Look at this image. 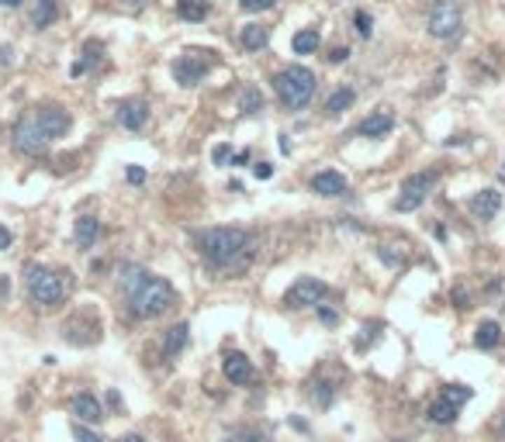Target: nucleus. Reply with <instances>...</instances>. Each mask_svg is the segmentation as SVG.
Returning <instances> with one entry per match:
<instances>
[{
	"instance_id": "nucleus-1",
	"label": "nucleus",
	"mask_w": 505,
	"mask_h": 442,
	"mask_svg": "<svg viewBox=\"0 0 505 442\" xmlns=\"http://www.w3.org/2000/svg\"><path fill=\"white\" fill-rule=\"evenodd\" d=\"M121 294H125V304L135 318H163L177 304V290L170 287V280L146 273L139 266L121 270Z\"/></svg>"
},
{
	"instance_id": "nucleus-2",
	"label": "nucleus",
	"mask_w": 505,
	"mask_h": 442,
	"mask_svg": "<svg viewBox=\"0 0 505 442\" xmlns=\"http://www.w3.org/2000/svg\"><path fill=\"white\" fill-rule=\"evenodd\" d=\"M198 238V252L212 263V266H242L246 259H249V252H253V238H249V231L246 228H205V231H198L194 235Z\"/></svg>"
},
{
	"instance_id": "nucleus-3",
	"label": "nucleus",
	"mask_w": 505,
	"mask_h": 442,
	"mask_svg": "<svg viewBox=\"0 0 505 442\" xmlns=\"http://www.w3.org/2000/svg\"><path fill=\"white\" fill-rule=\"evenodd\" d=\"M315 87H319L315 73L305 69V66H287V69H281L274 76V90H277L284 108H291V110L308 108V101L315 97Z\"/></svg>"
},
{
	"instance_id": "nucleus-4",
	"label": "nucleus",
	"mask_w": 505,
	"mask_h": 442,
	"mask_svg": "<svg viewBox=\"0 0 505 442\" xmlns=\"http://www.w3.org/2000/svg\"><path fill=\"white\" fill-rule=\"evenodd\" d=\"M25 280H28V294H32V301L42 304V308H56L59 301L66 297V280H62V273L49 270V266L32 263V266L25 270Z\"/></svg>"
},
{
	"instance_id": "nucleus-5",
	"label": "nucleus",
	"mask_w": 505,
	"mask_h": 442,
	"mask_svg": "<svg viewBox=\"0 0 505 442\" xmlns=\"http://www.w3.org/2000/svg\"><path fill=\"white\" fill-rule=\"evenodd\" d=\"M436 180H440V173H436V169H422V173L405 176V183H401V190H398V197H394L392 208L398 211V215H408V211L422 208V201L433 194Z\"/></svg>"
},
{
	"instance_id": "nucleus-6",
	"label": "nucleus",
	"mask_w": 505,
	"mask_h": 442,
	"mask_svg": "<svg viewBox=\"0 0 505 442\" xmlns=\"http://www.w3.org/2000/svg\"><path fill=\"white\" fill-rule=\"evenodd\" d=\"M426 28L433 38H457L460 28H464V14H460V3L453 0H436L429 7V17H426Z\"/></svg>"
},
{
	"instance_id": "nucleus-7",
	"label": "nucleus",
	"mask_w": 505,
	"mask_h": 442,
	"mask_svg": "<svg viewBox=\"0 0 505 442\" xmlns=\"http://www.w3.org/2000/svg\"><path fill=\"white\" fill-rule=\"evenodd\" d=\"M326 294H329V287H326L319 276H298V280L287 287L284 304H287V308H319Z\"/></svg>"
},
{
	"instance_id": "nucleus-8",
	"label": "nucleus",
	"mask_w": 505,
	"mask_h": 442,
	"mask_svg": "<svg viewBox=\"0 0 505 442\" xmlns=\"http://www.w3.org/2000/svg\"><path fill=\"white\" fill-rule=\"evenodd\" d=\"M212 52H198V49H191V52H184L177 62H173V80L180 83V87H198L201 80H205V73L212 69Z\"/></svg>"
},
{
	"instance_id": "nucleus-9",
	"label": "nucleus",
	"mask_w": 505,
	"mask_h": 442,
	"mask_svg": "<svg viewBox=\"0 0 505 442\" xmlns=\"http://www.w3.org/2000/svg\"><path fill=\"white\" fill-rule=\"evenodd\" d=\"M49 142H53V138L42 131V124L35 121V114L18 121V128H14V149H18V152H25V156H42V152L49 149Z\"/></svg>"
},
{
	"instance_id": "nucleus-10",
	"label": "nucleus",
	"mask_w": 505,
	"mask_h": 442,
	"mask_svg": "<svg viewBox=\"0 0 505 442\" xmlns=\"http://www.w3.org/2000/svg\"><path fill=\"white\" fill-rule=\"evenodd\" d=\"M35 121L42 124V131L49 135V138H59V135H66L69 131V114L56 104H49V108H39L35 110Z\"/></svg>"
},
{
	"instance_id": "nucleus-11",
	"label": "nucleus",
	"mask_w": 505,
	"mask_h": 442,
	"mask_svg": "<svg viewBox=\"0 0 505 442\" xmlns=\"http://www.w3.org/2000/svg\"><path fill=\"white\" fill-rule=\"evenodd\" d=\"M392 128H394V114L388 108H381L357 124V135H364V138H385Z\"/></svg>"
},
{
	"instance_id": "nucleus-12",
	"label": "nucleus",
	"mask_w": 505,
	"mask_h": 442,
	"mask_svg": "<svg viewBox=\"0 0 505 442\" xmlns=\"http://www.w3.org/2000/svg\"><path fill=\"white\" fill-rule=\"evenodd\" d=\"M69 411H73L83 425H97V422L104 418V408H101V401H97L94 394H76V397L69 401Z\"/></svg>"
},
{
	"instance_id": "nucleus-13",
	"label": "nucleus",
	"mask_w": 505,
	"mask_h": 442,
	"mask_svg": "<svg viewBox=\"0 0 505 442\" xmlns=\"http://www.w3.org/2000/svg\"><path fill=\"white\" fill-rule=\"evenodd\" d=\"M471 211L478 215L481 221H492L499 211H502V194L495 190V187H488V190H478L474 197H471Z\"/></svg>"
},
{
	"instance_id": "nucleus-14",
	"label": "nucleus",
	"mask_w": 505,
	"mask_h": 442,
	"mask_svg": "<svg viewBox=\"0 0 505 442\" xmlns=\"http://www.w3.org/2000/svg\"><path fill=\"white\" fill-rule=\"evenodd\" d=\"M118 121H121V128L139 131V128L149 121V104H146V101H121V104H118Z\"/></svg>"
},
{
	"instance_id": "nucleus-15",
	"label": "nucleus",
	"mask_w": 505,
	"mask_h": 442,
	"mask_svg": "<svg viewBox=\"0 0 505 442\" xmlns=\"http://www.w3.org/2000/svg\"><path fill=\"white\" fill-rule=\"evenodd\" d=\"M346 176L336 173V169H322V173H315L312 176V190L315 194H322V197H339V194H346Z\"/></svg>"
},
{
	"instance_id": "nucleus-16",
	"label": "nucleus",
	"mask_w": 505,
	"mask_h": 442,
	"mask_svg": "<svg viewBox=\"0 0 505 442\" xmlns=\"http://www.w3.org/2000/svg\"><path fill=\"white\" fill-rule=\"evenodd\" d=\"M222 370L232 384H249V380H253V363H249L242 352H228L225 363H222Z\"/></svg>"
},
{
	"instance_id": "nucleus-17",
	"label": "nucleus",
	"mask_w": 505,
	"mask_h": 442,
	"mask_svg": "<svg viewBox=\"0 0 505 442\" xmlns=\"http://www.w3.org/2000/svg\"><path fill=\"white\" fill-rule=\"evenodd\" d=\"M457 411H460V408L440 394V397H436V401L426 408V418H429L433 425H453V422H457Z\"/></svg>"
},
{
	"instance_id": "nucleus-18",
	"label": "nucleus",
	"mask_w": 505,
	"mask_h": 442,
	"mask_svg": "<svg viewBox=\"0 0 505 442\" xmlns=\"http://www.w3.org/2000/svg\"><path fill=\"white\" fill-rule=\"evenodd\" d=\"M187 338H191V325H187V322H177V325L167 332V338H163V352H167L170 359L180 356L184 345H187Z\"/></svg>"
},
{
	"instance_id": "nucleus-19",
	"label": "nucleus",
	"mask_w": 505,
	"mask_h": 442,
	"mask_svg": "<svg viewBox=\"0 0 505 442\" xmlns=\"http://www.w3.org/2000/svg\"><path fill=\"white\" fill-rule=\"evenodd\" d=\"M239 42H242L249 52H260V49H267V42H270V28H263V24H246V28L239 31Z\"/></svg>"
},
{
	"instance_id": "nucleus-20",
	"label": "nucleus",
	"mask_w": 505,
	"mask_h": 442,
	"mask_svg": "<svg viewBox=\"0 0 505 442\" xmlns=\"http://www.w3.org/2000/svg\"><path fill=\"white\" fill-rule=\"evenodd\" d=\"M499 342H502V325L499 322H481L474 329V345L478 349H495Z\"/></svg>"
},
{
	"instance_id": "nucleus-21",
	"label": "nucleus",
	"mask_w": 505,
	"mask_h": 442,
	"mask_svg": "<svg viewBox=\"0 0 505 442\" xmlns=\"http://www.w3.org/2000/svg\"><path fill=\"white\" fill-rule=\"evenodd\" d=\"M177 14L184 21H205L212 14V0H177Z\"/></svg>"
},
{
	"instance_id": "nucleus-22",
	"label": "nucleus",
	"mask_w": 505,
	"mask_h": 442,
	"mask_svg": "<svg viewBox=\"0 0 505 442\" xmlns=\"http://www.w3.org/2000/svg\"><path fill=\"white\" fill-rule=\"evenodd\" d=\"M97 238H101V221L90 218V215L76 218V242H80L83 249H90V245H94Z\"/></svg>"
},
{
	"instance_id": "nucleus-23",
	"label": "nucleus",
	"mask_w": 505,
	"mask_h": 442,
	"mask_svg": "<svg viewBox=\"0 0 505 442\" xmlns=\"http://www.w3.org/2000/svg\"><path fill=\"white\" fill-rule=\"evenodd\" d=\"M291 45H294V52L298 55H308V52H315V49L322 45V35H319L315 28H301V31L291 38Z\"/></svg>"
},
{
	"instance_id": "nucleus-24",
	"label": "nucleus",
	"mask_w": 505,
	"mask_h": 442,
	"mask_svg": "<svg viewBox=\"0 0 505 442\" xmlns=\"http://www.w3.org/2000/svg\"><path fill=\"white\" fill-rule=\"evenodd\" d=\"M56 17H59V3H56V0H39V3H35V10H32V24H35V28H49Z\"/></svg>"
},
{
	"instance_id": "nucleus-25",
	"label": "nucleus",
	"mask_w": 505,
	"mask_h": 442,
	"mask_svg": "<svg viewBox=\"0 0 505 442\" xmlns=\"http://www.w3.org/2000/svg\"><path fill=\"white\" fill-rule=\"evenodd\" d=\"M353 101H357V90H353V87H339L336 94L326 101V114H329V117H336V114H343V110L350 108Z\"/></svg>"
},
{
	"instance_id": "nucleus-26",
	"label": "nucleus",
	"mask_w": 505,
	"mask_h": 442,
	"mask_svg": "<svg viewBox=\"0 0 505 442\" xmlns=\"http://www.w3.org/2000/svg\"><path fill=\"white\" fill-rule=\"evenodd\" d=\"M239 110H246V114H256V110H263V94H260L256 87H246V90L239 94Z\"/></svg>"
},
{
	"instance_id": "nucleus-27",
	"label": "nucleus",
	"mask_w": 505,
	"mask_h": 442,
	"mask_svg": "<svg viewBox=\"0 0 505 442\" xmlns=\"http://www.w3.org/2000/svg\"><path fill=\"white\" fill-rule=\"evenodd\" d=\"M443 397H447V401H453V404L460 408L464 401H471V390H467V387H460V384H450L447 390H443Z\"/></svg>"
},
{
	"instance_id": "nucleus-28",
	"label": "nucleus",
	"mask_w": 505,
	"mask_h": 442,
	"mask_svg": "<svg viewBox=\"0 0 505 442\" xmlns=\"http://www.w3.org/2000/svg\"><path fill=\"white\" fill-rule=\"evenodd\" d=\"M312 401H319V404L326 408V404L333 401V387L322 384V380H319V384H312Z\"/></svg>"
},
{
	"instance_id": "nucleus-29",
	"label": "nucleus",
	"mask_w": 505,
	"mask_h": 442,
	"mask_svg": "<svg viewBox=\"0 0 505 442\" xmlns=\"http://www.w3.org/2000/svg\"><path fill=\"white\" fill-rule=\"evenodd\" d=\"M73 439H76V442H104L97 432H90L83 422H76V425H73Z\"/></svg>"
},
{
	"instance_id": "nucleus-30",
	"label": "nucleus",
	"mask_w": 505,
	"mask_h": 442,
	"mask_svg": "<svg viewBox=\"0 0 505 442\" xmlns=\"http://www.w3.org/2000/svg\"><path fill=\"white\" fill-rule=\"evenodd\" d=\"M242 3V10H249V14H256V10H270L277 0H239Z\"/></svg>"
},
{
	"instance_id": "nucleus-31",
	"label": "nucleus",
	"mask_w": 505,
	"mask_h": 442,
	"mask_svg": "<svg viewBox=\"0 0 505 442\" xmlns=\"http://www.w3.org/2000/svg\"><path fill=\"white\" fill-rule=\"evenodd\" d=\"M353 21H357V31L367 38V35H371V28H374V24H371V17H367L364 10H357V14H353Z\"/></svg>"
},
{
	"instance_id": "nucleus-32",
	"label": "nucleus",
	"mask_w": 505,
	"mask_h": 442,
	"mask_svg": "<svg viewBox=\"0 0 505 442\" xmlns=\"http://www.w3.org/2000/svg\"><path fill=\"white\" fill-rule=\"evenodd\" d=\"M228 156H232V145H215V149H212V159L219 166L228 163Z\"/></svg>"
},
{
	"instance_id": "nucleus-33",
	"label": "nucleus",
	"mask_w": 505,
	"mask_h": 442,
	"mask_svg": "<svg viewBox=\"0 0 505 442\" xmlns=\"http://www.w3.org/2000/svg\"><path fill=\"white\" fill-rule=\"evenodd\" d=\"M378 256H381V259H385L388 266H398V263H401V252L394 256V252H392V245H381V249H378Z\"/></svg>"
},
{
	"instance_id": "nucleus-34",
	"label": "nucleus",
	"mask_w": 505,
	"mask_h": 442,
	"mask_svg": "<svg viewBox=\"0 0 505 442\" xmlns=\"http://www.w3.org/2000/svg\"><path fill=\"white\" fill-rule=\"evenodd\" d=\"M253 176H256V180H270V176H274V166H270V163H256V166H253Z\"/></svg>"
},
{
	"instance_id": "nucleus-35",
	"label": "nucleus",
	"mask_w": 505,
	"mask_h": 442,
	"mask_svg": "<svg viewBox=\"0 0 505 442\" xmlns=\"http://www.w3.org/2000/svg\"><path fill=\"white\" fill-rule=\"evenodd\" d=\"M125 176H128V183H142V180H146V169H142V166H128Z\"/></svg>"
},
{
	"instance_id": "nucleus-36",
	"label": "nucleus",
	"mask_w": 505,
	"mask_h": 442,
	"mask_svg": "<svg viewBox=\"0 0 505 442\" xmlns=\"http://www.w3.org/2000/svg\"><path fill=\"white\" fill-rule=\"evenodd\" d=\"M11 242H14V235H11V231L0 224V252H4V249H11Z\"/></svg>"
},
{
	"instance_id": "nucleus-37",
	"label": "nucleus",
	"mask_w": 505,
	"mask_h": 442,
	"mask_svg": "<svg viewBox=\"0 0 505 442\" xmlns=\"http://www.w3.org/2000/svg\"><path fill=\"white\" fill-rule=\"evenodd\" d=\"M495 436H499V439H505V408L499 411V418H495Z\"/></svg>"
},
{
	"instance_id": "nucleus-38",
	"label": "nucleus",
	"mask_w": 505,
	"mask_h": 442,
	"mask_svg": "<svg viewBox=\"0 0 505 442\" xmlns=\"http://www.w3.org/2000/svg\"><path fill=\"white\" fill-rule=\"evenodd\" d=\"M343 59H350V49H333L329 52V62H343Z\"/></svg>"
},
{
	"instance_id": "nucleus-39",
	"label": "nucleus",
	"mask_w": 505,
	"mask_h": 442,
	"mask_svg": "<svg viewBox=\"0 0 505 442\" xmlns=\"http://www.w3.org/2000/svg\"><path fill=\"white\" fill-rule=\"evenodd\" d=\"M319 315H322V322H336V311H329V308H319Z\"/></svg>"
},
{
	"instance_id": "nucleus-40",
	"label": "nucleus",
	"mask_w": 505,
	"mask_h": 442,
	"mask_svg": "<svg viewBox=\"0 0 505 442\" xmlns=\"http://www.w3.org/2000/svg\"><path fill=\"white\" fill-rule=\"evenodd\" d=\"M25 0H0V7H21Z\"/></svg>"
},
{
	"instance_id": "nucleus-41",
	"label": "nucleus",
	"mask_w": 505,
	"mask_h": 442,
	"mask_svg": "<svg viewBox=\"0 0 505 442\" xmlns=\"http://www.w3.org/2000/svg\"><path fill=\"white\" fill-rule=\"evenodd\" d=\"M118 442H146L142 436H125V439H118Z\"/></svg>"
},
{
	"instance_id": "nucleus-42",
	"label": "nucleus",
	"mask_w": 505,
	"mask_h": 442,
	"mask_svg": "<svg viewBox=\"0 0 505 442\" xmlns=\"http://www.w3.org/2000/svg\"><path fill=\"white\" fill-rule=\"evenodd\" d=\"M394 442H405V439H394Z\"/></svg>"
}]
</instances>
